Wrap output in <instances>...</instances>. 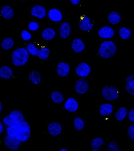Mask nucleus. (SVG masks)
Returning <instances> with one entry per match:
<instances>
[{"instance_id": "7c9ffc66", "label": "nucleus", "mask_w": 134, "mask_h": 151, "mask_svg": "<svg viewBox=\"0 0 134 151\" xmlns=\"http://www.w3.org/2000/svg\"><path fill=\"white\" fill-rule=\"evenodd\" d=\"M128 110L127 108L122 107L119 108L115 114V117L118 121H123L128 115Z\"/></svg>"}, {"instance_id": "4be33fe9", "label": "nucleus", "mask_w": 134, "mask_h": 151, "mask_svg": "<svg viewBox=\"0 0 134 151\" xmlns=\"http://www.w3.org/2000/svg\"><path fill=\"white\" fill-rule=\"evenodd\" d=\"M113 111L114 108L113 105L108 102L101 103L97 108V111L99 115L105 118L112 115Z\"/></svg>"}, {"instance_id": "412c9836", "label": "nucleus", "mask_w": 134, "mask_h": 151, "mask_svg": "<svg viewBox=\"0 0 134 151\" xmlns=\"http://www.w3.org/2000/svg\"><path fill=\"white\" fill-rule=\"evenodd\" d=\"M30 14L35 18L43 19L46 16L47 11L45 7L42 5L36 4L31 9Z\"/></svg>"}, {"instance_id": "1a4fd4ad", "label": "nucleus", "mask_w": 134, "mask_h": 151, "mask_svg": "<svg viewBox=\"0 0 134 151\" xmlns=\"http://www.w3.org/2000/svg\"><path fill=\"white\" fill-rule=\"evenodd\" d=\"M64 125L58 121L49 122L47 127V132L52 137L56 138L61 136L65 131Z\"/></svg>"}, {"instance_id": "5701e85b", "label": "nucleus", "mask_w": 134, "mask_h": 151, "mask_svg": "<svg viewBox=\"0 0 134 151\" xmlns=\"http://www.w3.org/2000/svg\"><path fill=\"white\" fill-rule=\"evenodd\" d=\"M4 143L7 148L14 151L19 149L22 144L21 142L16 138L8 135L5 138Z\"/></svg>"}, {"instance_id": "a878e982", "label": "nucleus", "mask_w": 134, "mask_h": 151, "mask_svg": "<svg viewBox=\"0 0 134 151\" xmlns=\"http://www.w3.org/2000/svg\"><path fill=\"white\" fill-rule=\"evenodd\" d=\"M41 35L44 40L46 41L53 40L56 37V30L52 27H46L42 30Z\"/></svg>"}, {"instance_id": "a19ab883", "label": "nucleus", "mask_w": 134, "mask_h": 151, "mask_svg": "<svg viewBox=\"0 0 134 151\" xmlns=\"http://www.w3.org/2000/svg\"><path fill=\"white\" fill-rule=\"evenodd\" d=\"M3 108V105L2 103H1V101H0V113L1 112Z\"/></svg>"}, {"instance_id": "6e6552de", "label": "nucleus", "mask_w": 134, "mask_h": 151, "mask_svg": "<svg viewBox=\"0 0 134 151\" xmlns=\"http://www.w3.org/2000/svg\"><path fill=\"white\" fill-rule=\"evenodd\" d=\"M24 114L19 111L15 110L5 116L3 120L4 124L8 127H12L25 121Z\"/></svg>"}, {"instance_id": "393cba45", "label": "nucleus", "mask_w": 134, "mask_h": 151, "mask_svg": "<svg viewBox=\"0 0 134 151\" xmlns=\"http://www.w3.org/2000/svg\"><path fill=\"white\" fill-rule=\"evenodd\" d=\"M49 19L52 21L58 22L61 21L63 18L62 12L57 8H53L49 9L48 12Z\"/></svg>"}, {"instance_id": "79ce46f5", "label": "nucleus", "mask_w": 134, "mask_h": 151, "mask_svg": "<svg viewBox=\"0 0 134 151\" xmlns=\"http://www.w3.org/2000/svg\"><path fill=\"white\" fill-rule=\"evenodd\" d=\"M91 151H100L99 149H92Z\"/></svg>"}, {"instance_id": "6ab92c4d", "label": "nucleus", "mask_w": 134, "mask_h": 151, "mask_svg": "<svg viewBox=\"0 0 134 151\" xmlns=\"http://www.w3.org/2000/svg\"><path fill=\"white\" fill-rule=\"evenodd\" d=\"M42 75L39 70L33 69L28 73V81L31 85L35 87L40 86L42 81Z\"/></svg>"}, {"instance_id": "9b49d317", "label": "nucleus", "mask_w": 134, "mask_h": 151, "mask_svg": "<svg viewBox=\"0 0 134 151\" xmlns=\"http://www.w3.org/2000/svg\"><path fill=\"white\" fill-rule=\"evenodd\" d=\"M47 97L50 103L56 106H62L64 101V94L59 89L56 88L49 90Z\"/></svg>"}, {"instance_id": "4468645a", "label": "nucleus", "mask_w": 134, "mask_h": 151, "mask_svg": "<svg viewBox=\"0 0 134 151\" xmlns=\"http://www.w3.org/2000/svg\"><path fill=\"white\" fill-rule=\"evenodd\" d=\"M78 20V27L81 31L85 32H89L94 29V24L93 20L89 16L83 15Z\"/></svg>"}, {"instance_id": "cd10ccee", "label": "nucleus", "mask_w": 134, "mask_h": 151, "mask_svg": "<svg viewBox=\"0 0 134 151\" xmlns=\"http://www.w3.org/2000/svg\"><path fill=\"white\" fill-rule=\"evenodd\" d=\"M14 43V40L13 38L11 37H6L2 40L0 46L3 50L9 51L13 48Z\"/></svg>"}, {"instance_id": "c756f323", "label": "nucleus", "mask_w": 134, "mask_h": 151, "mask_svg": "<svg viewBox=\"0 0 134 151\" xmlns=\"http://www.w3.org/2000/svg\"><path fill=\"white\" fill-rule=\"evenodd\" d=\"M51 55L50 49L47 46L40 47L37 57L42 60H47L49 58Z\"/></svg>"}, {"instance_id": "7ed1b4c3", "label": "nucleus", "mask_w": 134, "mask_h": 151, "mask_svg": "<svg viewBox=\"0 0 134 151\" xmlns=\"http://www.w3.org/2000/svg\"><path fill=\"white\" fill-rule=\"evenodd\" d=\"M29 58V52L25 47H17L11 53L12 63L17 67H21L26 64Z\"/></svg>"}, {"instance_id": "423d86ee", "label": "nucleus", "mask_w": 134, "mask_h": 151, "mask_svg": "<svg viewBox=\"0 0 134 151\" xmlns=\"http://www.w3.org/2000/svg\"><path fill=\"white\" fill-rule=\"evenodd\" d=\"M93 66L90 63L81 61L75 67V74L78 78H90L93 74Z\"/></svg>"}, {"instance_id": "20e7f679", "label": "nucleus", "mask_w": 134, "mask_h": 151, "mask_svg": "<svg viewBox=\"0 0 134 151\" xmlns=\"http://www.w3.org/2000/svg\"><path fill=\"white\" fill-rule=\"evenodd\" d=\"M62 111L67 114L77 115L80 108V101L78 96L70 94L64 100L62 106Z\"/></svg>"}, {"instance_id": "4c0bfd02", "label": "nucleus", "mask_w": 134, "mask_h": 151, "mask_svg": "<svg viewBox=\"0 0 134 151\" xmlns=\"http://www.w3.org/2000/svg\"><path fill=\"white\" fill-rule=\"evenodd\" d=\"M69 2L74 6H78L80 4V1L79 0H70Z\"/></svg>"}, {"instance_id": "2f4dec72", "label": "nucleus", "mask_w": 134, "mask_h": 151, "mask_svg": "<svg viewBox=\"0 0 134 151\" xmlns=\"http://www.w3.org/2000/svg\"><path fill=\"white\" fill-rule=\"evenodd\" d=\"M26 48L31 55H32L33 56L37 57L39 48L34 43L27 44L26 46Z\"/></svg>"}, {"instance_id": "f8f14e48", "label": "nucleus", "mask_w": 134, "mask_h": 151, "mask_svg": "<svg viewBox=\"0 0 134 151\" xmlns=\"http://www.w3.org/2000/svg\"><path fill=\"white\" fill-rule=\"evenodd\" d=\"M70 63L65 61H59L55 65L54 71L57 77L61 78H67L71 73Z\"/></svg>"}, {"instance_id": "bb28decb", "label": "nucleus", "mask_w": 134, "mask_h": 151, "mask_svg": "<svg viewBox=\"0 0 134 151\" xmlns=\"http://www.w3.org/2000/svg\"><path fill=\"white\" fill-rule=\"evenodd\" d=\"M13 70L7 65H2L0 66V77L2 79L9 80L13 77Z\"/></svg>"}, {"instance_id": "58836bf2", "label": "nucleus", "mask_w": 134, "mask_h": 151, "mask_svg": "<svg viewBox=\"0 0 134 151\" xmlns=\"http://www.w3.org/2000/svg\"><path fill=\"white\" fill-rule=\"evenodd\" d=\"M3 131H4V126L1 122H0V134L3 133Z\"/></svg>"}, {"instance_id": "ddd939ff", "label": "nucleus", "mask_w": 134, "mask_h": 151, "mask_svg": "<svg viewBox=\"0 0 134 151\" xmlns=\"http://www.w3.org/2000/svg\"><path fill=\"white\" fill-rule=\"evenodd\" d=\"M121 21V12L119 9L112 8L110 9L107 14V21L109 24L115 27L120 24Z\"/></svg>"}, {"instance_id": "72a5a7b5", "label": "nucleus", "mask_w": 134, "mask_h": 151, "mask_svg": "<svg viewBox=\"0 0 134 151\" xmlns=\"http://www.w3.org/2000/svg\"><path fill=\"white\" fill-rule=\"evenodd\" d=\"M21 37L25 41H29L32 38V35L29 31L27 29H23L21 32Z\"/></svg>"}, {"instance_id": "e433bc0d", "label": "nucleus", "mask_w": 134, "mask_h": 151, "mask_svg": "<svg viewBox=\"0 0 134 151\" xmlns=\"http://www.w3.org/2000/svg\"><path fill=\"white\" fill-rule=\"evenodd\" d=\"M128 119L132 124H134V108L132 109L128 113Z\"/></svg>"}, {"instance_id": "0eeeda50", "label": "nucleus", "mask_w": 134, "mask_h": 151, "mask_svg": "<svg viewBox=\"0 0 134 151\" xmlns=\"http://www.w3.org/2000/svg\"><path fill=\"white\" fill-rule=\"evenodd\" d=\"M97 35L104 40H113L117 36V29L110 24L103 25L97 30Z\"/></svg>"}, {"instance_id": "f257e3e1", "label": "nucleus", "mask_w": 134, "mask_h": 151, "mask_svg": "<svg viewBox=\"0 0 134 151\" xmlns=\"http://www.w3.org/2000/svg\"><path fill=\"white\" fill-rule=\"evenodd\" d=\"M120 51V47L115 41L104 40L97 46L95 55L99 59L108 60L117 56Z\"/></svg>"}, {"instance_id": "dca6fc26", "label": "nucleus", "mask_w": 134, "mask_h": 151, "mask_svg": "<svg viewBox=\"0 0 134 151\" xmlns=\"http://www.w3.org/2000/svg\"><path fill=\"white\" fill-rule=\"evenodd\" d=\"M134 30L130 27H120L117 29V36L121 40H130L133 37Z\"/></svg>"}, {"instance_id": "ea45409f", "label": "nucleus", "mask_w": 134, "mask_h": 151, "mask_svg": "<svg viewBox=\"0 0 134 151\" xmlns=\"http://www.w3.org/2000/svg\"><path fill=\"white\" fill-rule=\"evenodd\" d=\"M57 151H70V150L65 148H62L59 149Z\"/></svg>"}, {"instance_id": "aec40b11", "label": "nucleus", "mask_w": 134, "mask_h": 151, "mask_svg": "<svg viewBox=\"0 0 134 151\" xmlns=\"http://www.w3.org/2000/svg\"><path fill=\"white\" fill-rule=\"evenodd\" d=\"M72 32V27L68 22H62L58 29V34L60 38L66 40L70 37Z\"/></svg>"}, {"instance_id": "f03ea898", "label": "nucleus", "mask_w": 134, "mask_h": 151, "mask_svg": "<svg viewBox=\"0 0 134 151\" xmlns=\"http://www.w3.org/2000/svg\"><path fill=\"white\" fill-rule=\"evenodd\" d=\"M6 133L8 136L15 137L21 142H24L29 139L31 129L29 123L25 120L15 126L8 127Z\"/></svg>"}, {"instance_id": "473e14b6", "label": "nucleus", "mask_w": 134, "mask_h": 151, "mask_svg": "<svg viewBox=\"0 0 134 151\" xmlns=\"http://www.w3.org/2000/svg\"><path fill=\"white\" fill-rule=\"evenodd\" d=\"M27 27L29 32H35L39 29L40 24H39V23L37 21H31L29 22Z\"/></svg>"}, {"instance_id": "39448f33", "label": "nucleus", "mask_w": 134, "mask_h": 151, "mask_svg": "<svg viewBox=\"0 0 134 151\" xmlns=\"http://www.w3.org/2000/svg\"><path fill=\"white\" fill-rule=\"evenodd\" d=\"M102 97L107 101H116L120 97V92L114 84L105 83L102 85L101 89Z\"/></svg>"}, {"instance_id": "f704fd0d", "label": "nucleus", "mask_w": 134, "mask_h": 151, "mask_svg": "<svg viewBox=\"0 0 134 151\" xmlns=\"http://www.w3.org/2000/svg\"><path fill=\"white\" fill-rule=\"evenodd\" d=\"M107 151H121L118 143L114 141H111L107 145Z\"/></svg>"}, {"instance_id": "9d476101", "label": "nucleus", "mask_w": 134, "mask_h": 151, "mask_svg": "<svg viewBox=\"0 0 134 151\" xmlns=\"http://www.w3.org/2000/svg\"><path fill=\"white\" fill-rule=\"evenodd\" d=\"M89 79L90 78H78L75 80L74 88L76 94L83 95L90 91L91 84Z\"/></svg>"}, {"instance_id": "f3484780", "label": "nucleus", "mask_w": 134, "mask_h": 151, "mask_svg": "<svg viewBox=\"0 0 134 151\" xmlns=\"http://www.w3.org/2000/svg\"><path fill=\"white\" fill-rule=\"evenodd\" d=\"M70 47L73 52L76 53H82L86 50V44L81 38L75 37L71 41Z\"/></svg>"}, {"instance_id": "c85d7f7f", "label": "nucleus", "mask_w": 134, "mask_h": 151, "mask_svg": "<svg viewBox=\"0 0 134 151\" xmlns=\"http://www.w3.org/2000/svg\"><path fill=\"white\" fill-rule=\"evenodd\" d=\"M105 144V140L104 138L101 136H96L93 137L91 141L90 145L93 149H99Z\"/></svg>"}, {"instance_id": "a211bd4d", "label": "nucleus", "mask_w": 134, "mask_h": 151, "mask_svg": "<svg viewBox=\"0 0 134 151\" xmlns=\"http://www.w3.org/2000/svg\"><path fill=\"white\" fill-rule=\"evenodd\" d=\"M123 87L128 95L134 97V73L128 74L124 77Z\"/></svg>"}, {"instance_id": "2eb2a0df", "label": "nucleus", "mask_w": 134, "mask_h": 151, "mask_svg": "<svg viewBox=\"0 0 134 151\" xmlns=\"http://www.w3.org/2000/svg\"><path fill=\"white\" fill-rule=\"evenodd\" d=\"M74 130L75 132L81 134L86 131L87 127V121L83 115L77 114L73 119Z\"/></svg>"}, {"instance_id": "c9c22d12", "label": "nucleus", "mask_w": 134, "mask_h": 151, "mask_svg": "<svg viewBox=\"0 0 134 151\" xmlns=\"http://www.w3.org/2000/svg\"><path fill=\"white\" fill-rule=\"evenodd\" d=\"M128 134L129 138L134 142V124H132L128 128Z\"/></svg>"}, {"instance_id": "b1692460", "label": "nucleus", "mask_w": 134, "mask_h": 151, "mask_svg": "<svg viewBox=\"0 0 134 151\" xmlns=\"http://www.w3.org/2000/svg\"><path fill=\"white\" fill-rule=\"evenodd\" d=\"M0 14L3 18L9 20L14 17L15 12L13 7L11 6L5 4L3 5L0 8Z\"/></svg>"}]
</instances>
